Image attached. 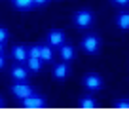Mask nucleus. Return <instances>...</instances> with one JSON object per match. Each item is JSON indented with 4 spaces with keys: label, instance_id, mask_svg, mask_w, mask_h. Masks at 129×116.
Returning a JSON list of instances; mask_svg holds the SVG:
<instances>
[{
    "label": "nucleus",
    "instance_id": "f257e3e1",
    "mask_svg": "<svg viewBox=\"0 0 129 116\" xmlns=\"http://www.w3.org/2000/svg\"><path fill=\"white\" fill-rule=\"evenodd\" d=\"M72 21H74V25H76L78 29H89L93 25V21H95V15H93L91 10H78V12L74 13Z\"/></svg>",
    "mask_w": 129,
    "mask_h": 116
},
{
    "label": "nucleus",
    "instance_id": "f03ea898",
    "mask_svg": "<svg viewBox=\"0 0 129 116\" xmlns=\"http://www.w3.org/2000/svg\"><path fill=\"white\" fill-rule=\"evenodd\" d=\"M82 50H84L85 53H89V55L99 53V50H101V38L97 34H87L84 40H82Z\"/></svg>",
    "mask_w": 129,
    "mask_h": 116
},
{
    "label": "nucleus",
    "instance_id": "7ed1b4c3",
    "mask_svg": "<svg viewBox=\"0 0 129 116\" xmlns=\"http://www.w3.org/2000/svg\"><path fill=\"white\" fill-rule=\"evenodd\" d=\"M84 86L89 91H99V89H103V78L97 72H89L84 76Z\"/></svg>",
    "mask_w": 129,
    "mask_h": 116
},
{
    "label": "nucleus",
    "instance_id": "20e7f679",
    "mask_svg": "<svg viewBox=\"0 0 129 116\" xmlns=\"http://www.w3.org/2000/svg\"><path fill=\"white\" fill-rule=\"evenodd\" d=\"M44 105H46L44 97H42V95H38L36 91H32L28 97L21 99V107H25V108H42Z\"/></svg>",
    "mask_w": 129,
    "mask_h": 116
},
{
    "label": "nucleus",
    "instance_id": "39448f33",
    "mask_svg": "<svg viewBox=\"0 0 129 116\" xmlns=\"http://www.w3.org/2000/svg\"><path fill=\"white\" fill-rule=\"evenodd\" d=\"M32 91H34V89H32V86H30V84H25V80H23V82H15V84L12 86V93H13L19 101L25 99V97H28Z\"/></svg>",
    "mask_w": 129,
    "mask_h": 116
},
{
    "label": "nucleus",
    "instance_id": "423d86ee",
    "mask_svg": "<svg viewBox=\"0 0 129 116\" xmlns=\"http://www.w3.org/2000/svg\"><path fill=\"white\" fill-rule=\"evenodd\" d=\"M64 32L59 31V29H55V31H49L48 32V44L51 46V48H59L61 44H64Z\"/></svg>",
    "mask_w": 129,
    "mask_h": 116
},
{
    "label": "nucleus",
    "instance_id": "0eeeda50",
    "mask_svg": "<svg viewBox=\"0 0 129 116\" xmlns=\"http://www.w3.org/2000/svg\"><path fill=\"white\" fill-rule=\"evenodd\" d=\"M69 74H70V67H69L67 61H63V63H59V65L53 67V78H55V80L63 82L64 78H69Z\"/></svg>",
    "mask_w": 129,
    "mask_h": 116
},
{
    "label": "nucleus",
    "instance_id": "6e6552de",
    "mask_svg": "<svg viewBox=\"0 0 129 116\" xmlns=\"http://www.w3.org/2000/svg\"><path fill=\"white\" fill-rule=\"evenodd\" d=\"M10 74H12V78L15 82H23V80H27V76H28V68L25 65H13L10 68Z\"/></svg>",
    "mask_w": 129,
    "mask_h": 116
},
{
    "label": "nucleus",
    "instance_id": "1a4fd4ad",
    "mask_svg": "<svg viewBox=\"0 0 129 116\" xmlns=\"http://www.w3.org/2000/svg\"><path fill=\"white\" fill-rule=\"evenodd\" d=\"M12 57L17 61V63H25L27 57H28V48H25V46H21V44L13 46L12 48Z\"/></svg>",
    "mask_w": 129,
    "mask_h": 116
},
{
    "label": "nucleus",
    "instance_id": "9d476101",
    "mask_svg": "<svg viewBox=\"0 0 129 116\" xmlns=\"http://www.w3.org/2000/svg\"><path fill=\"white\" fill-rule=\"evenodd\" d=\"M25 67L28 68V72H40L42 67H44V61H42L40 57H27Z\"/></svg>",
    "mask_w": 129,
    "mask_h": 116
},
{
    "label": "nucleus",
    "instance_id": "9b49d317",
    "mask_svg": "<svg viewBox=\"0 0 129 116\" xmlns=\"http://www.w3.org/2000/svg\"><path fill=\"white\" fill-rule=\"evenodd\" d=\"M74 55H76V53H74V48H72V46H69V44H61V46H59V57H61L63 61H67V63H69V61L74 59Z\"/></svg>",
    "mask_w": 129,
    "mask_h": 116
},
{
    "label": "nucleus",
    "instance_id": "f8f14e48",
    "mask_svg": "<svg viewBox=\"0 0 129 116\" xmlns=\"http://www.w3.org/2000/svg\"><path fill=\"white\" fill-rule=\"evenodd\" d=\"M53 57H55V53H53V48L49 44H40V59L44 61V63H49V61H53Z\"/></svg>",
    "mask_w": 129,
    "mask_h": 116
},
{
    "label": "nucleus",
    "instance_id": "ddd939ff",
    "mask_svg": "<svg viewBox=\"0 0 129 116\" xmlns=\"http://www.w3.org/2000/svg\"><path fill=\"white\" fill-rule=\"evenodd\" d=\"M116 25L120 31H129V12H121L116 17Z\"/></svg>",
    "mask_w": 129,
    "mask_h": 116
},
{
    "label": "nucleus",
    "instance_id": "4468645a",
    "mask_svg": "<svg viewBox=\"0 0 129 116\" xmlns=\"http://www.w3.org/2000/svg\"><path fill=\"white\" fill-rule=\"evenodd\" d=\"M12 4L15 10H19V12H28V10L34 8V2L32 0H12Z\"/></svg>",
    "mask_w": 129,
    "mask_h": 116
},
{
    "label": "nucleus",
    "instance_id": "2eb2a0df",
    "mask_svg": "<svg viewBox=\"0 0 129 116\" xmlns=\"http://www.w3.org/2000/svg\"><path fill=\"white\" fill-rule=\"evenodd\" d=\"M80 107H82V108H95V107H97V101L93 99L91 95H84V97L80 99Z\"/></svg>",
    "mask_w": 129,
    "mask_h": 116
},
{
    "label": "nucleus",
    "instance_id": "dca6fc26",
    "mask_svg": "<svg viewBox=\"0 0 129 116\" xmlns=\"http://www.w3.org/2000/svg\"><path fill=\"white\" fill-rule=\"evenodd\" d=\"M8 38H10V31L6 27H0V42H4V44H6Z\"/></svg>",
    "mask_w": 129,
    "mask_h": 116
},
{
    "label": "nucleus",
    "instance_id": "f3484780",
    "mask_svg": "<svg viewBox=\"0 0 129 116\" xmlns=\"http://www.w3.org/2000/svg\"><path fill=\"white\" fill-rule=\"evenodd\" d=\"M28 57H40V46H30L28 48Z\"/></svg>",
    "mask_w": 129,
    "mask_h": 116
},
{
    "label": "nucleus",
    "instance_id": "a211bd4d",
    "mask_svg": "<svg viewBox=\"0 0 129 116\" xmlns=\"http://www.w3.org/2000/svg\"><path fill=\"white\" fill-rule=\"evenodd\" d=\"M114 107L116 108H129V101H118V103H114Z\"/></svg>",
    "mask_w": 129,
    "mask_h": 116
},
{
    "label": "nucleus",
    "instance_id": "6ab92c4d",
    "mask_svg": "<svg viewBox=\"0 0 129 116\" xmlns=\"http://www.w3.org/2000/svg\"><path fill=\"white\" fill-rule=\"evenodd\" d=\"M112 4L120 6V8H125V6H129V0H112Z\"/></svg>",
    "mask_w": 129,
    "mask_h": 116
},
{
    "label": "nucleus",
    "instance_id": "aec40b11",
    "mask_svg": "<svg viewBox=\"0 0 129 116\" xmlns=\"http://www.w3.org/2000/svg\"><path fill=\"white\" fill-rule=\"evenodd\" d=\"M32 2H34V6H36V8H40V6H46L49 0H32Z\"/></svg>",
    "mask_w": 129,
    "mask_h": 116
},
{
    "label": "nucleus",
    "instance_id": "412c9836",
    "mask_svg": "<svg viewBox=\"0 0 129 116\" xmlns=\"http://www.w3.org/2000/svg\"><path fill=\"white\" fill-rule=\"evenodd\" d=\"M6 67V57H4V53H0V68H4Z\"/></svg>",
    "mask_w": 129,
    "mask_h": 116
},
{
    "label": "nucleus",
    "instance_id": "4be33fe9",
    "mask_svg": "<svg viewBox=\"0 0 129 116\" xmlns=\"http://www.w3.org/2000/svg\"><path fill=\"white\" fill-rule=\"evenodd\" d=\"M0 53H4V42H0Z\"/></svg>",
    "mask_w": 129,
    "mask_h": 116
},
{
    "label": "nucleus",
    "instance_id": "5701e85b",
    "mask_svg": "<svg viewBox=\"0 0 129 116\" xmlns=\"http://www.w3.org/2000/svg\"><path fill=\"white\" fill-rule=\"evenodd\" d=\"M2 105H4V101H2V97H0V107H2Z\"/></svg>",
    "mask_w": 129,
    "mask_h": 116
}]
</instances>
